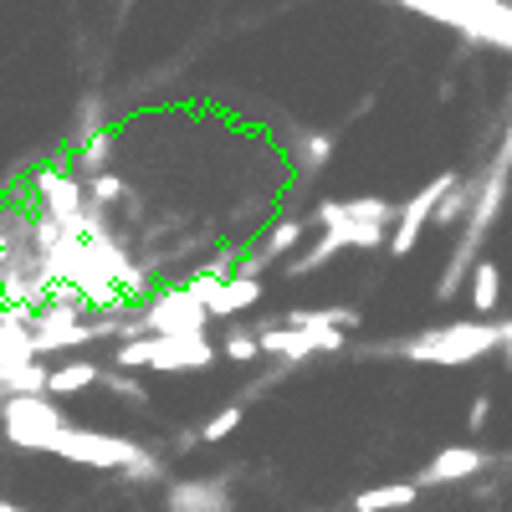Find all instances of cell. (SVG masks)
<instances>
[{
  "mask_svg": "<svg viewBox=\"0 0 512 512\" xmlns=\"http://www.w3.org/2000/svg\"><path fill=\"white\" fill-rule=\"evenodd\" d=\"M93 384H103V369L93 359H77V364H62L47 374V400H67V395H82L93 390Z\"/></svg>",
  "mask_w": 512,
  "mask_h": 512,
  "instance_id": "cell-12",
  "label": "cell"
},
{
  "mask_svg": "<svg viewBox=\"0 0 512 512\" xmlns=\"http://www.w3.org/2000/svg\"><path fill=\"white\" fill-rule=\"evenodd\" d=\"M482 466H487V456H482L477 446H451V451H441V456L425 461V472H420V482H415V487H446V482H466V477H477Z\"/></svg>",
  "mask_w": 512,
  "mask_h": 512,
  "instance_id": "cell-7",
  "label": "cell"
},
{
  "mask_svg": "<svg viewBox=\"0 0 512 512\" xmlns=\"http://www.w3.org/2000/svg\"><path fill=\"white\" fill-rule=\"evenodd\" d=\"M67 425L72 420L47 395H11L0 405V431H6V441L21 446V451H47L52 436H62Z\"/></svg>",
  "mask_w": 512,
  "mask_h": 512,
  "instance_id": "cell-4",
  "label": "cell"
},
{
  "mask_svg": "<svg viewBox=\"0 0 512 512\" xmlns=\"http://www.w3.org/2000/svg\"><path fill=\"white\" fill-rule=\"evenodd\" d=\"M0 512H31V507H21V502H6V497H0Z\"/></svg>",
  "mask_w": 512,
  "mask_h": 512,
  "instance_id": "cell-23",
  "label": "cell"
},
{
  "mask_svg": "<svg viewBox=\"0 0 512 512\" xmlns=\"http://www.w3.org/2000/svg\"><path fill=\"white\" fill-rule=\"evenodd\" d=\"M256 303H262V277H226L221 292L205 303V313L210 318H236V313H246Z\"/></svg>",
  "mask_w": 512,
  "mask_h": 512,
  "instance_id": "cell-11",
  "label": "cell"
},
{
  "mask_svg": "<svg viewBox=\"0 0 512 512\" xmlns=\"http://www.w3.org/2000/svg\"><path fill=\"white\" fill-rule=\"evenodd\" d=\"M497 349H502V323H482V318L415 333L410 344H400V354L415 364H477Z\"/></svg>",
  "mask_w": 512,
  "mask_h": 512,
  "instance_id": "cell-2",
  "label": "cell"
},
{
  "mask_svg": "<svg viewBox=\"0 0 512 512\" xmlns=\"http://www.w3.org/2000/svg\"><path fill=\"white\" fill-rule=\"evenodd\" d=\"M221 354H226L231 364H256V359H262V349H256V333H241V328L221 344Z\"/></svg>",
  "mask_w": 512,
  "mask_h": 512,
  "instance_id": "cell-18",
  "label": "cell"
},
{
  "mask_svg": "<svg viewBox=\"0 0 512 512\" xmlns=\"http://www.w3.org/2000/svg\"><path fill=\"white\" fill-rule=\"evenodd\" d=\"M205 323H210L205 303H195V297H190L185 287H180V292H164L159 303L139 318V328L164 333V338H180V333H205Z\"/></svg>",
  "mask_w": 512,
  "mask_h": 512,
  "instance_id": "cell-6",
  "label": "cell"
},
{
  "mask_svg": "<svg viewBox=\"0 0 512 512\" xmlns=\"http://www.w3.org/2000/svg\"><path fill=\"white\" fill-rule=\"evenodd\" d=\"M338 251H349V246H344V236H338V231H323V241H318L313 251H303V256H297V262L287 267V277H308V272H318L323 262H333Z\"/></svg>",
  "mask_w": 512,
  "mask_h": 512,
  "instance_id": "cell-14",
  "label": "cell"
},
{
  "mask_svg": "<svg viewBox=\"0 0 512 512\" xmlns=\"http://www.w3.org/2000/svg\"><path fill=\"white\" fill-rule=\"evenodd\" d=\"M487 415H492V395H477L472 415H466V431H482V425H487Z\"/></svg>",
  "mask_w": 512,
  "mask_h": 512,
  "instance_id": "cell-21",
  "label": "cell"
},
{
  "mask_svg": "<svg viewBox=\"0 0 512 512\" xmlns=\"http://www.w3.org/2000/svg\"><path fill=\"white\" fill-rule=\"evenodd\" d=\"M88 195H93V205H113V200H123V180L118 175H93Z\"/></svg>",
  "mask_w": 512,
  "mask_h": 512,
  "instance_id": "cell-19",
  "label": "cell"
},
{
  "mask_svg": "<svg viewBox=\"0 0 512 512\" xmlns=\"http://www.w3.org/2000/svg\"><path fill=\"white\" fill-rule=\"evenodd\" d=\"M456 185H461V175H456V169H451V175H436L431 185H420V195H415V200L400 210V221H395V231H390V256H395V262H405V256L415 251L420 231L436 221V205H441V200H446Z\"/></svg>",
  "mask_w": 512,
  "mask_h": 512,
  "instance_id": "cell-5",
  "label": "cell"
},
{
  "mask_svg": "<svg viewBox=\"0 0 512 512\" xmlns=\"http://www.w3.org/2000/svg\"><path fill=\"white\" fill-rule=\"evenodd\" d=\"M41 185V205H47V216L52 221H77L82 216V185L72 180V175H62V169H47V175L36 180Z\"/></svg>",
  "mask_w": 512,
  "mask_h": 512,
  "instance_id": "cell-9",
  "label": "cell"
},
{
  "mask_svg": "<svg viewBox=\"0 0 512 512\" xmlns=\"http://www.w3.org/2000/svg\"><path fill=\"white\" fill-rule=\"evenodd\" d=\"M466 303H472V318H482V323L497 318V308H502V267L492 262V256H477L472 287H466Z\"/></svg>",
  "mask_w": 512,
  "mask_h": 512,
  "instance_id": "cell-8",
  "label": "cell"
},
{
  "mask_svg": "<svg viewBox=\"0 0 512 512\" xmlns=\"http://www.w3.org/2000/svg\"><path fill=\"white\" fill-rule=\"evenodd\" d=\"M221 354L205 333H180V338H164V333H139V338H123L113 349L118 369H210Z\"/></svg>",
  "mask_w": 512,
  "mask_h": 512,
  "instance_id": "cell-3",
  "label": "cell"
},
{
  "mask_svg": "<svg viewBox=\"0 0 512 512\" xmlns=\"http://www.w3.org/2000/svg\"><path fill=\"white\" fill-rule=\"evenodd\" d=\"M318 221H323V226H338V221H374V226H390L395 210H390V200H374V195H359V200H323V205H318Z\"/></svg>",
  "mask_w": 512,
  "mask_h": 512,
  "instance_id": "cell-10",
  "label": "cell"
},
{
  "mask_svg": "<svg viewBox=\"0 0 512 512\" xmlns=\"http://www.w3.org/2000/svg\"><path fill=\"white\" fill-rule=\"evenodd\" d=\"M415 497H420L415 482H384V487L359 492L354 497V512H405V507H415Z\"/></svg>",
  "mask_w": 512,
  "mask_h": 512,
  "instance_id": "cell-13",
  "label": "cell"
},
{
  "mask_svg": "<svg viewBox=\"0 0 512 512\" xmlns=\"http://www.w3.org/2000/svg\"><path fill=\"white\" fill-rule=\"evenodd\" d=\"M328 159H333V134H303V144H297V164H303V175H318Z\"/></svg>",
  "mask_w": 512,
  "mask_h": 512,
  "instance_id": "cell-16",
  "label": "cell"
},
{
  "mask_svg": "<svg viewBox=\"0 0 512 512\" xmlns=\"http://www.w3.org/2000/svg\"><path fill=\"white\" fill-rule=\"evenodd\" d=\"M47 456H62V461H77V466H93V472H128V477H159V461L134 446V441H123V436H103V431H82V425H67L62 436H52Z\"/></svg>",
  "mask_w": 512,
  "mask_h": 512,
  "instance_id": "cell-1",
  "label": "cell"
},
{
  "mask_svg": "<svg viewBox=\"0 0 512 512\" xmlns=\"http://www.w3.org/2000/svg\"><path fill=\"white\" fill-rule=\"evenodd\" d=\"M241 420H246V405H226L221 415H210V420L200 425V441H205V446H216V441H226V436L236 431Z\"/></svg>",
  "mask_w": 512,
  "mask_h": 512,
  "instance_id": "cell-17",
  "label": "cell"
},
{
  "mask_svg": "<svg viewBox=\"0 0 512 512\" xmlns=\"http://www.w3.org/2000/svg\"><path fill=\"white\" fill-rule=\"evenodd\" d=\"M492 164H497V169H512V123H507V134H502V144H497Z\"/></svg>",
  "mask_w": 512,
  "mask_h": 512,
  "instance_id": "cell-22",
  "label": "cell"
},
{
  "mask_svg": "<svg viewBox=\"0 0 512 512\" xmlns=\"http://www.w3.org/2000/svg\"><path fill=\"white\" fill-rule=\"evenodd\" d=\"M103 379L113 384V395L134 400V405H149V395H144V384H139V379H128V374H103Z\"/></svg>",
  "mask_w": 512,
  "mask_h": 512,
  "instance_id": "cell-20",
  "label": "cell"
},
{
  "mask_svg": "<svg viewBox=\"0 0 512 512\" xmlns=\"http://www.w3.org/2000/svg\"><path fill=\"white\" fill-rule=\"evenodd\" d=\"M108 164H113V134H88V149L77 154V169L82 175H108Z\"/></svg>",
  "mask_w": 512,
  "mask_h": 512,
  "instance_id": "cell-15",
  "label": "cell"
}]
</instances>
